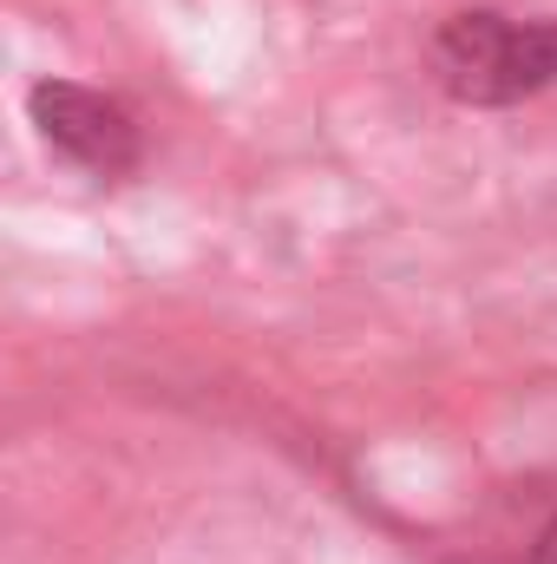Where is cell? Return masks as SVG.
<instances>
[{
  "label": "cell",
  "mask_w": 557,
  "mask_h": 564,
  "mask_svg": "<svg viewBox=\"0 0 557 564\" xmlns=\"http://www.w3.org/2000/svg\"><path fill=\"white\" fill-rule=\"evenodd\" d=\"M433 73L459 106H518L557 86V13L512 20L492 7L452 13L433 33Z\"/></svg>",
  "instance_id": "6da1fadb"
},
{
  "label": "cell",
  "mask_w": 557,
  "mask_h": 564,
  "mask_svg": "<svg viewBox=\"0 0 557 564\" xmlns=\"http://www.w3.org/2000/svg\"><path fill=\"white\" fill-rule=\"evenodd\" d=\"M26 112H33L40 139L53 144L66 164L92 171V177H125L144 151L139 119L119 99H106V93H92L79 79H40L26 93Z\"/></svg>",
  "instance_id": "7a4b0ae2"
},
{
  "label": "cell",
  "mask_w": 557,
  "mask_h": 564,
  "mask_svg": "<svg viewBox=\"0 0 557 564\" xmlns=\"http://www.w3.org/2000/svg\"><path fill=\"white\" fill-rule=\"evenodd\" d=\"M532 564H557V519L545 525V539H538V552H532Z\"/></svg>",
  "instance_id": "3957f363"
}]
</instances>
